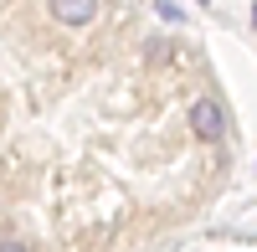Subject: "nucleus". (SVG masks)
Here are the masks:
<instances>
[{"label":"nucleus","instance_id":"1","mask_svg":"<svg viewBox=\"0 0 257 252\" xmlns=\"http://www.w3.org/2000/svg\"><path fill=\"white\" fill-rule=\"evenodd\" d=\"M226 129H231V118L221 108V98H196L190 103V134H196L201 144H221Z\"/></svg>","mask_w":257,"mask_h":252},{"label":"nucleus","instance_id":"2","mask_svg":"<svg viewBox=\"0 0 257 252\" xmlns=\"http://www.w3.org/2000/svg\"><path fill=\"white\" fill-rule=\"evenodd\" d=\"M47 16L62 31H82L98 21V0H47Z\"/></svg>","mask_w":257,"mask_h":252},{"label":"nucleus","instance_id":"3","mask_svg":"<svg viewBox=\"0 0 257 252\" xmlns=\"http://www.w3.org/2000/svg\"><path fill=\"white\" fill-rule=\"evenodd\" d=\"M0 252H31V242H21V237H6V242H0Z\"/></svg>","mask_w":257,"mask_h":252},{"label":"nucleus","instance_id":"4","mask_svg":"<svg viewBox=\"0 0 257 252\" xmlns=\"http://www.w3.org/2000/svg\"><path fill=\"white\" fill-rule=\"evenodd\" d=\"M252 16H257V11H252Z\"/></svg>","mask_w":257,"mask_h":252}]
</instances>
